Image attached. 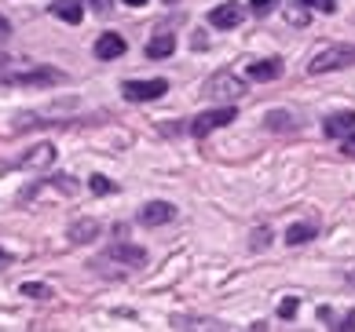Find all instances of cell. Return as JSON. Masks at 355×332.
I'll use <instances>...</instances> for the list:
<instances>
[{"label":"cell","mask_w":355,"mask_h":332,"mask_svg":"<svg viewBox=\"0 0 355 332\" xmlns=\"http://www.w3.org/2000/svg\"><path fill=\"white\" fill-rule=\"evenodd\" d=\"M355 62V48L348 44H334V48H322L319 55L308 62V73H334V70H345V66Z\"/></svg>","instance_id":"1"},{"label":"cell","mask_w":355,"mask_h":332,"mask_svg":"<svg viewBox=\"0 0 355 332\" xmlns=\"http://www.w3.org/2000/svg\"><path fill=\"white\" fill-rule=\"evenodd\" d=\"M231 121H239V110H234V106H216V110H205V113H198V117H194L191 131H194L198 139H205L209 131H216V128H227Z\"/></svg>","instance_id":"2"},{"label":"cell","mask_w":355,"mask_h":332,"mask_svg":"<svg viewBox=\"0 0 355 332\" xmlns=\"http://www.w3.org/2000/svg\"><path fill=\"white\" fill-rule=\"evenodd\" d=\"M202 95H209V99H227V102H234L239 95H245V84H242V77H234V73H216V77H209V81H205Z\"/></svg>","instance_id":"3"},{"label":"cell","mask_w":355,"mask_h":332,"mask_svg":"<svg viewBox=\"0 0 355 332\" xmlns=\"http://www.w3.org/2000/svg\"><path fill=\"white\" fill-rule=\"evenodd\" d=\"M165 91H168L165 77H154V81H125L121 84V95L128 102H154V99H162Z\"/></svg>","instance_id":"4"},{"label":"cell","mask_w":355,"mask_h":332,"mask_svg":"<svg viewBox=\"0 0 355 332\" xmlns=\"http://www.w3.org/2000/svg\"><path fill=\"white\" fill-rule=\"evenodd\" d=\"M0 81H8V84H62L67 77H62L59 70L41 66V70H26V73H4Z\"/></svg>","instance_id":"5"},{"label":"cell","mask_w":355,"mask_h":332,"mask_svg":"<svg viewBox=\"0 0 355 332\" xmlns=\"http://www.w3.org/2000/svg\"><path fill=\"white\" fill-rule=\"evenodd\" d=\"M107 259L121 263V267H143V263H147V252H143L139 245H132V241H114L107 248Z\"/></svg>","instance_id":"6"},{"label":"cell","mask_w":355,"mask_h":332,"mask_svg":"<svg viewBox=\"0 0 355 332\" xmlns=\"http://www.w3.org/2000/svg\"><path fill=\"white\" fill-rule=\"evenodd\" d=\"M173 216H176V208L168 201H147L139 208V223H143V227H165Z\"/></svg>","instance_id":"7"},{"label":"cell","mask_w":355,"mask_h":332,"mask_svg":"<svg viewBox=\"0 0 355 332\" xmlns=\"http://www.w3.org/2000/svg\"><path fill=\"white\" fill-rule=\"evenodd\" d=\"M242 15H245L242 4H234V0H231V4H220V8L209 11V22H213L216 30H234V26L242 22Z\"/></svg>","instance_id":"8"},{"label":"cell","mask_w":355,"mask_h":332,"mask_svg":"<svg viewBox=\"0 0 355 332\" xmlns=\"http://www.w3.org/2000/svg\"><path fill=\"white\" fill-rule=\"evenodd\" d=\"M125 37L121 33H103L99 41H96V59H103V62H114V59H121L125 55Z\"/></svg>","instance_id":"9"},{"label":"cell","mask_w":355,"mask_h":332,"mask_svg":"<svg viewBox=\"0 0 355 332\" xmlns=\"http://www.w3.org/2000/svg\"><path fill=\"white\" fill-rule=\"evenodd\" d=\"M51 161H55V146H51V142H37L33 150H26V154L19 157L22 168H48Z\"/></svg>","instance_id":"10"},{"label":"cell","mask_w":355,"mask_h":332,"mask_svg":"<svg viewBox=\"0 0 355 332\" xmlns=\"http://www.w3.org/2000/svg\"><path fill=\"white\" fill-rule=\"evenodd\" d=\"M282 77V62L279 59H260V62H249V81H279Z\"/></svg>","instance_id":"11"},{"label":"cell","mask_w":355,"mask_h":332,"mask_svg":"<svg viewBox=\"0 0 355 332\" xmlns=\"http://www.w3.org/2000/svg\"><path fill=\"white\" fill-rule=\"evenodd\" d=\"M51 15L62 19V22H70V26H77L85 19V8H81V0H51Z\"/></svg>","instance_id":"12"},{"label":"cell","mask_w":355,"mask_h":332,"mask_svg":"<svg viewBox=\"0 0 355 332\" xmlns=\"http://www.w3.org/2000/svg\"><path fill=\"white\" fill-rule=\"evenodd\" d=\"M67 237L73 245H88V241H96V237H99V223L96 219H77V223H70Z\"/></svg>","instance_id":"13"},{"label":"cell","mask_w":355,"mask_h":332,"mask_svg":"<svg viewBox=\"0 0 355 332\" xmlns=\"http://www.w3.org/2000/svg\"><path fill=\"white\" fill-rule=\"evenodd\" d=\"M176 51V37L173 33H157L147 41V59H168Z\"/></svg>","instance_id":"14"},{"label":"cell","mask_w":355,"mask_h":332,"mask_svg":"<svg viewBox=\"0 0 355 332\" xmlns=\"http://www.w3.org/2000/svg\"><path fill=\"white\" fill-rule=\"evenodd\" d=\"M326 136H348V131H355V110H348V113H334V117H326Z\"/></svg>","instance_id":"15"},{"label":"cell","mask_w":355,"mask_h":332,"mask_svg":"<svg viewBox=\"0 0 355 332\" xmlns=\"http://www.w3.org/2000/svg\"><path fill=\"white\" fill-rule=\"evenodd\" d=\"M315 234H319V230H315V223H293V227L286 230V245H308Z\"/></svg>","instance_id":"16"},{"label":"cell","mask_w":355,"mask_h":332,"mask_svg":"<svg viewBox=\"0 0 355 332\" xmlns=\"http://www.w3.org/2000/svg\"><path fill=\"white\" fill-rule=\"evenodd\" d=\"M268 128H275V131H286V128H293V117L282 113V110H275V113H268Z\"/></svg>","instance_id":"17"},{"label":"cell","mask_w":355,"mask_h":332,"mask_svg":"<svg viewBox=\"0 0 355 332\" xmlns=\"http://www.w3.org/2000/svg\"><path fill=\"white\" fill-rule=\"evenodd\" d=\"M22 296H30V299H48L51 288H48V285H37V282H26V285H22Z\"/></svg>","instance_id":"18"},{"label":"cell","mask_w":355,"mask_h":332,"mask_svg":"<svg viewBox=\"0 0 355 332\" xmlns=\"http://www.w3.org/2000/svg\"><path fill=\"white\" fill-rule=\"evenodd\" d=\"M88 187H92V194H110V190H114V183H110L107 176H92V179H88Z\"/></svg>","instance_id":"19"},{"label":"cell","mask_w":355,"mask_h":332,"mask_svg":"<svg viewBox=\"0 0 355 332\" xmlns=\"http://www.w3.org/2000/svg\"><path fill=\"white\" fill-rule=\"evenodd\" d=\"M297 4H304V8H319L322 15H334V11H337L334 0H297Z\"/></svg>","instance_id":"20"},{"label":"cell","mask_w":355,"mask_h":332,"mask_svg":"<svg viewBox=\"0 0 355 332\" xmlns=\"http://www.w3.org/2000/svg\"><path fill=\"white\" fill-rule=\"evenodd\" d=\"M249 4H253V11H257V15H271L279 0H249Z\"/></svg>","instance_id":"21"},{"label":"cell","mask_w":355,"mask_h":332,"mask_svg":"<svg viewBox=\"0 0 355 332\" xmlns=\"http://www.w3.org/2000/svg\"><path fill=\"white\" fill-rule=\"evenodd\" d=\"M271 245V230H264V227H260L257 234H253V248H260V252H264Z\"/></svg>","instance_id":"22"},{"label":"cell","mask_w":355,"mask_h":332,"mask_svg":"<svg viewBox=\"0 0 355 332\" xmlns=\"http://www.w3.org/2000/svg\"><path fill=\"white\" fill-rule=\"evenodd\" d=\"M55 187H59V190H67V194H73V190H77V183H73L70 176H55Z\"/></svg>","instance_id":"23"},{"label":"cell","mask_w":355,"mask_h":332,"mask_svg":"<svg viewBox=\"0 0 355 332\" xmlns=\"http://www.w3.org/2000/svg\"><path fill=\"white\" fill-rule=\"evenodd\" d=\"M279 314H282V317H293V314H297V299H282Z\"/></svg>","instance_id":"24"},{"label":"cell","mask_w":355,"mask_h":332,"mask_svg":"<svg viewBox=\"0 0 355 332\" xmlns=\"http://www.w3.org/2000/svg\"><path fill=\"white\" fill-rule=\"evenodd\" d=\"M340 150L355 157V131H348V136H345V146H340Z\"/></svg>","instance_id":"25"},{"label":"cell","mask_w":355,"mask_h":332,"mask_svg":"<svg viewBox=\"0 0 355 332\" xmlns=\"http://www.w3.org/2000/svg\"><path fill=\"white\" fill-rule=\"evenodd\" d=\"M4 37H11V22L0 15V41H4Z\"/></svg>","instance_id":"26"},{"label":"cell","mask_w":355,"mask_h":332,"mask_svg":"<svg viewBox=\"0 0 355 332\" xmlns=\"http://www.w3.org/2000/svg\"><path fill=\"white\" fill-rule=\"evenodd\" d=\"M92 4H96L99 15H107V11H110V0H92Z\"/></svg>","instance_id":"27"},{"label":"cell","mask_w":355,"mask_h":332,"mask_svg":"<svg viewBox=\"0 0 355 332\" xmlns=\"http://www.w3.org/2000/svg\"><path fill=\"white\" fill-rule=\"evenodd\" d=\"M337 329H352V332H355V311H352V314H348V317H345V322H340Z\"/></svg>","instance_id":"28"},{"label":"cell","mask_w":355,"mask_h":332,"mask_svg":"<svg viewBox=\"0 0 355 332\" xmlns=\"http://www.w3.org/2000/svg\"><path fill=\"white\" fill-rule=\"evenodd\" d=\"M8 267H11V256H8L4 248H0V270H8Z\"/></svg>","instance_id":"29"},{"label":"cell","mask_w":355,"mask_h":332,"mask_svg":"<svg viewBox=\"0 0 355 332\" xmlns=\"http://www.w3.org/2000/svg\"><path fill=\"white\" fill-rule=\"evenodd\" d=\"M8 66H11V59H8V55H0V77L8 73Z\"/></svg>","instance_id":"30"},{"label":"cell","mask_w":355,"mask_h":332,"mask_svg":"<svg viewBox=\"0 0 355 332\" xmlns=\"http://www.w3.org/2000/svg\"><path fill=\"white\" fill-rule=\"evenodd\" d=\"M121 4H128V8H139V4H147V0H121Z\"/></svg>","instance_id":"31"},{"label":"cell","mask_w":355,"mask_h":332,"mask_svg":"<svg viewBox=\"0 0 355 332\" xmlns=\"http://www.w3.org/2000/svg\"><path fill=\"white\" fill-rule=\"evenodd\" d=\"M168 4H173V0H168Z\"/></svg>","instance_id":"32"}]
</instances>
